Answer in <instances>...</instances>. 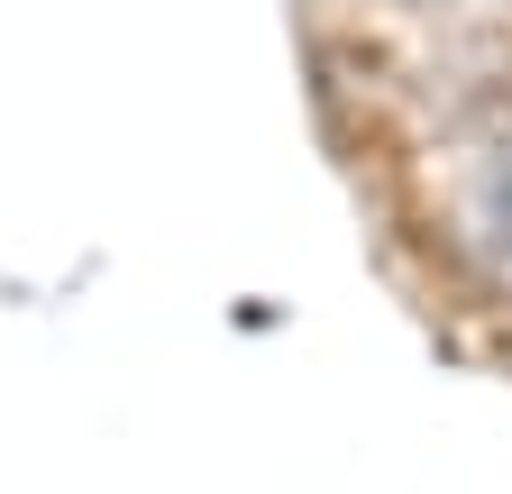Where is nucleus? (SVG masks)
<instances>
[{
    "mask_svg": "<svg viewBox=\"0 0 512 494\" xmlns=\"http://www.w3.org/2000/svg\"><path fill=\"white\" fill-rule=\"evenodd\" d=\"M467 247L485 257V275L512 293V129H503V147L476 165V183H467Z\"/></svg>",
    "mask_w": 512,
    "mask_h": 494,
    "instance_id": "f257e3e1",
    "label": "nucleus"
}]
</instances>
